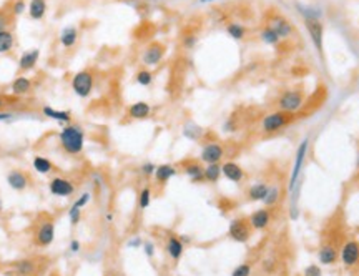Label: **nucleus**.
Wrapping results in <instances>:
<instances>
[{
	"label": "nucleus",
	"instance_id": "obj_1",
	"mask_svg": "<svg viewBox=\"0 0 359 276\" xmlns=\"http://www.w3.org/2000/svg\"><path fill=\"white\" fill-rule=\"evenodd\" d=\"M58 142L68 155H78L85 147V133L77 125H67L58 133Z\"/></svg>",
	"mask_w": 359,
	"mask_h": 276
},
{
	"label": "nucleus",
	"instance_id": "obj_2",
	"mask_svg": "<svg viewBox=\"0 0 359 276\" xmlns=\"http://www.w3.org/2000/svg\"><path fill=\"white\" fill-rule=\"evenodd\" d=\"M94 85H95V78L94 73L90 70H81V72H77L72 78V90L73 94L80 97V99H86V97L92 95L94 91Z\"/></svg>",
	"mask_w": 359,
	"mask_h": 276
},
{
	"label": "nucleus",
	"instance_id": "obj_3",
	"mask_svg": "<svg viewBox=\"0 0 359 276\" xmlns=\"http://www.w3.org/2000/svg\"><path fill=\"white\" fill-rule=\"evenodd\" d=\"M308 148H309V140H303L301 143H299V147L296 150V155H295V165H293V171H291V176H290V192L293 193L295 190L296 183L299 180V176H301V170H303V163L304 160H306V155H308Z\"/></svg>",
	"mask_w": 359,
	"mask_h": 276
},
{
	"label": "nucleus",
	"instance_id": "obj_4",
	"mask_svg": "<svg viewBox=\"0 0 359 276\" xmlns=\"http://www.w3.org/2000/svg\"><path fill=\"white\" fill-rule=\"evenodd\" d=\"M290 122H291L290 113L280 110V112H273L270 113V115H266L263 118V122H261V128H263L264 133H275L278 132V130L285 128Z\"/></svg>",
	"mask_w": 359,
	"mask_h": 276
},
{
	"label": "nucleus",
	"instance_id": "obj_5",
	"mask_svg": "<svg viewBox=\"0 0 359 276\" xmlns=\"http://www.w3.org/2000/svg\"><path fill=\"white\" fill-rule=\"evenodd\" d=\"M304 104V95L301 94L299 90H290V91H285L280 100H278V107L281 112H286V113H295L298 112L299 108L303 107Z\"/></svg>",
	"mask_w": 359,
	"mask_h": 276
},
{
	"label": "nucleus",
	"instance_id": "obj_6",
	"mask_svg": "<svg viewBox=\"0 0 359 276\" xmlns=\"http://www.w3.org/2000/svg\"><path fill=\"white\" fill-rule=\"evenodd\" d=\"M48 192H50L53 197L58 198H68L75 193V185L68 178L63 176H53L50 181H48Z\"/></svg>",
	"mask_w": 359,
	"mask_h": 276
},
{
	"label": "nucleus",
	"instance_id": "obj_7",
	"mask_svg": "<svg viewBox=\"0 0 359 276\" xmlns=\"http://www.w3.org/2000/svg\"><path fill=\"white\" fill-rule=\"evenodd\" d=\"M246 220L236 218L230 223V228H228V235H230L231 240H235L238 243H246L249 240V235H251V228Z\"/></svg>",
	"mask_w": 359,
	"mask_h": 276
},
{
	"label": "nucleus",
	"instance_id": "obj_8",
	"mask_svg": "<svg viewBox=\"0 0 359 276\" xmlns=\"http://www.w3.org/2000/svg\"><path fill=\"white\" fill-rule=\"evenodd\" d=\"M53 240H55V225L53 221H43V223L39 226L37 230V235H35V243L42 248H47L50 246Z\"/></svg>",
	"mask_w": 359,
	"mask_h": 276
},
{
	"label": "nucleus",
	"instance_id": "obj_9",
	"mask_svg": "<svg viewBox=\"0 0 359 276\" xmlns=\"http://www.w3.org/2000/svg\"><path fill=\"white\" fill-rule=\"evenodd\" d=\"M223 155H225V148H223V145L216 143V142H211V143H206L205 147L201 148L200 158H201V161H205L206 165L220 163Z\"/></svg>",
	"mask_w": 359,
	"mask_h": 276
},
{
	"label": "nucleus",
	"instance_id": "obj_10",
	"mask_svg": "<svg viewBox=\"0 0 359 276\" xmlns=\"http://www.w3.org/2000/svg\"><path fill=\"white\" fill-rule=\"evenodd\" d=\"M304 25L318 52H323V24L318 19H304Z\"/></svg>",
	"mask_w": 359,
	"mask_h": 276
},
{
	"label": "nucleus",
	"instance_id": "obj_11",
	"mask_svg": "<svg viewBox=\"0 0 359 276\" xmlns=\"http://www.w3.org/2000/svg\"><path fill=\"white\" fill-rule=\"evenodd\" d=\"M163 55H165V48L160 43H151V45L146 48L141 55V62H143L146 67H156L161 60Z\"/></svg>",
	"mask_w": 359,
	"mask_h": 276
},
{
	"label": "nucleus",
	"instance_id": "obj_12",
	"mask_svg": "<svg viewBox=\"0 0 359 276\" xmlns=\"http://www.w3.org/2000/svg\"><path fill=\"white\" fill-rule=\"evenodd\" d=\"M341 261L344 266H354L359 261V243L357 241H346L341 250Z\"/></svg>",
	"mask_w": 359,
	"mask_h": 276
},
{
	"label": "nucleus",
	"instance_id": "obj_13",
	"mask_svg": "<svg viewBox=\"0 0 359 276\" xmlns=\"http://www.w3.org/2000/svg\"><path fill=\"white\" fill-rule=\"evenodd\" d=\"M7 183L9 187L15 192H24L29 187V175L22 170H12L7 175Z\"/></svg>",
	"mask_w": 359,
	"mask_h": 276
},
{
	"label": "nucleus",
	"instance_id": "obj_14",
	"mask_svg": "<svg viewBox=\"0 0 359 276\" xmlns=\"http://www.w3.org/2000/svg\"><path fill=\"white\" fill-rule=\"evenodd\" d=\"M221 175L233 183H239V181H243L244 171L236 161H225V163L221 165Z\"/></svg>",
	"mask_w": 359,
	"mask_h": 276
},
{
	"label": "nucleus",
	"instance_id": "obj_15",
	"mask_svg": "<svg viewBox=\"0 0 359 276\" xmlns=\"http://www.w3.org/2000/svg\"><path fill=\"white\" fill-rule=\"evenodd\" d=\"M39 57H40L39 48H32V50L24 52L19 58V68L22 70V72H29V70H32L37 65Z\"/></svg>",
	"mask_w": 359,
	"mask_h": 276
},
{
	"label": "nucleus",
	"instance_id": "obj_16",
	"mask_svg": "<svg viewBox=\"0 0 359 276\" xmlns=\"http://www.w3.org/2000/svg\"><path fill=\"white\" fill-rule=\"evenodd\" d=\"M270 221H271V213L270 210L266 208L256 210V212L249 216V225H251L254 230H264L266 226L270 225Z\"/></svg>",
	"mask_w": 359,
	"mask_h": 276
},
{
	"label": "nucleus",
	"instance_id": "obj_17",
	"mask_svg": "<svg viewBox=\"0 0 359 276\" xmlns=\"http://www.w3.org/2000/svg\"><path fill=\"white\" fill-rule=\"evenodd\" d=\"M270 27L280 35V39H286V37H290L293 34L291 24L285 17H281V15H276V17L271 19V25Z\"/></svg>",
	"mask_w": 359,
	"mask_h": 276
},
{
	"label": "nucleus",
	"instance_id": "obj_18",
	"mask_svg": "<svg viewBox=\"0 0 359 276\" xmlns=\"http://www.w3.org/2000/svg\"><path fill=\"white\" fill-rule=\"evenodd\" d=\"M42 113L47 118H52V120L60 122L62 125H63V123H65V125H68V123L72 122V113L67 112V110H57V108L45 105V107L42 108Z\"/></svg>",
	"mask_w": 359,
	"mask_h": 276
},
{
	"label": "nucleus",
	"instance_id": "obj_19",
	"mask_svg": "<svg viewBox=\"0 0 359 276\" xmlns=\"http://www.w3.org/2000/svg\"><path fill=\"white\" fill-rule=\"evenodd\" d=\"M183 248H185V243L182 241V238H178L175 235H171L168 238L166 241V253L170 255V258L173 261H178L180 258L183 255Z\"/></svg>",
	"mask_w": 359,
	"mask_h": 276
},
{
	"label": "nucleus",
	"instance_id": "obj_20",
	"mask_svg": "<svg viewBox=\"0 0 359 276\" xmlns=\"http://www.w3.org/2000/svg\"><path fill=\"white\" fill-rule=\"evenodd\" d=\"M77 39H78V29L73 25L65 27L60 32V45L63 48H72L77 43Z\"/></svg>",
	"mask_w": 359,
	"mask_h": 276
},
{
	"label": "nucleus",
	"instance_id": "obj_21",
	"mask_svg": "<svg viewBox=\"0 0 359 276\" xmlns=\"http://www.w3.org/2000/svg\"><path fill=\"white\" fill-rule=\"evenodd\" d=\"M176 168L173 165L170 163H163V165H158L156 166V170H155V180L160 183V185H163V183H166V181H170L173 176H176Z\"/></svg>",
	"mask_w": 359,
	"mask_h": 276
},
{
	"label": "nucleus",
	"instance_id": "obj_22",
	"mask_svg": "<svg viewBox=\"0 0 359 276\" xmlns=\"http://www.w3.org/2000/svg\"><path fill=\"white\" fill-rule=\"evenodd\" d=\"M185 175H187L193 183H200L205 180V168L197 161H190L185 166Z\"/></svg>",
	"mask_w": 359,
	"mask_h": 276
},
{
	"label": "nucleus",
	"instance_id": "obj_23",
	"mask_svg": "<svg viewBox=\"0 0 359 276\" xmlns=\"http://www.w3.org/2000/svg\"><path fill=\"white\" fill-rule=\"evenodd\" d=\"M151 113V107L146 104V102H137V104L130 105L128 108V115L135 118V120H143Z\"/></svg>",
	"mask_w": 359,
	"mask_h": 276
},
{
	"label": "nucleus",
	"instance_id": "obj_24",
	"mask_svg": "<svg viewBox=\"0 0 359 276\" xmlns=\"http://www.w3.org/2000/svg\"><path fill=\"white\" fill-rule=\"evenodd\" d=\"M47 14V0H30L29 15L32 20H42Z\"/></svg>",
	"mask_w": 359,
	"mask_h": 276
},
{
	"label": "nucleus",
	"instance_id": "obj_25",
	"mask_svg": "<svg viewBox=\"0 0 359 276\" xmlns=\"http://www.w3.org/2000/svg\"><path fill=\"white\" fill-rule=\"evenodd\" d=\"M318 259L321 261V264H326V266H329V264H333L336 259H338V251H336L334 246L324 245V246H321V250L318 253Z\"/></svg>",
	"mask_w": 359,
	"mask_h": 276
},
{
	"label": "nucleus",
	"instance_id": "obj_26",
	"mask_svg": "<svg viewBox=\"0 0 359 276\" xmlns=\"http://www.w3.org/2000/svg\"><path fill=\"white\" fill-rule=\"evenodd\" d=\"M32 88V80L27 78V77H17L10 85V90H12L14 95H27Z\"/></svg>",
	"mask_w": 359,
	"mask_h": 276
},
{
	"label": "nucleus",
	"instance_id": "obj_27",
	"mask_svg": "<svg viewBox=\"0 0 359 276\" xmlns=\"http://www.w3.org/2000/svg\"><path fill=\"white\" fill-rule=\"evenodd\" d=\"M268 190H270V187L266 185V183H254L253 187H249L248 198L251 200V202H263Z\"/></svg>",
	"mask_w": 359,
	"mask_h": 276
},
{
	"label": "nucleus",
	"instance_id": "obj_28",
	"mask_svg": "<svg viewBox=\"0 0 359 276\" xmlns=\"http://www.w3.org/2000/svg\"><path fill=\"white\" fill-rule=\"evenodd\" d=\"M32 165H34V170L40 173V175H48L50 171H53V163L48 158H45V156L37 155L34 161H32Z\"/></svg>",
	"mask_w": 359,
	"mask_h": 276
},
{
	"label": "nucleus",
	"instance_id": "obj_29",
	"mask_svg": "<svg viewBox=\"0 0 359 276\" xmlns=\"http://www.w3.org/2000/svg\"><path fill=\"white\" fill-rule=\"evenodd\" d=\"M14 271L19 276H30L35 273V263L32 259H20L14 264Z\"/></svg>",
	"mask_w": 359,
	"mask_h": 276
},
{
	"label": "nucleus",
	"instance_id": "obj_30",
	"mask_svg": "<svg viewBox=\"0 0 359 276\" xmlns=\"http://www.w3.org/2000/svg\"><path fill=\"white\" fill-rule=\"evenodd\" d=\"M15 45V37L9 29L0 32V53H9Z\"/></svg>",
	"mask_w": 359,
	"mask_h": 276
},
{
	"label": "nucleus",
	"instance_id": "obj_31",
	"mask_svg": "<svg viewBox=\"0 0 359 276\" xmlns=\"http://www.w3.org/2000/svg\"><path fill=\"white\" fill-rule=\"evenodd\" d=\"M221 176V165L220 163H210L205 168V181L216 183Z\"/></svg>",
	"mask_w": 359,
	"mask_h": 276
},
{
	"label": "nucleus",
	"instance_id": "obj_32",
	"mask_svg": "<svg viewBox=\"0 0 359 276\" xmlns=\"http://www.w3.org/2000/svg\"><path fill=\"white\" fill-rule=\"evenodd\" d=\"M226 32H228V35H230L231 39H235V40H243L244 35H246V29H244L241 24H238V22H231V24H228Z\"/></svg>",
	"mask_w": 359,
	"mask_h": 276
},
{
	"label": "nucleus",
	"instance_id": "obj_33",
	"mask_svg": "<svg viewBox=\"0 0 359 276\" xmlns=\"http://www.w3.org/2000/svg\"><path fill=\"white\" fill-rule=\"evenodd\" d=\"M261 40L264 43H268V45H276V43H280L281 39L271 27H264V29L261 30Z\"/></svg>",
	"mask_w": 359,
	"mask_h": 276
},
{
	"label": "nucleus",
	"instance_id": "obj_34",
	"mask_svg": "<svg viewBox=\"0 0 359 276\" xmlns=\"http://www.w3.org/2000/svg\"><path fill=\"white\" fill-rule=\"evenodd\" d=\"M135 80H137V83L141 85V86H148L153 83V73L150 72V70H140V72L137 73V77H135Z\"/></svg>",
	"mask_w": 359,
	"mask_h": 276
},
{
	"label": "nucleus",
	"instance_id": "obj_35",
	"mask_svg": "<svg viewBox=\"0 0 359 276\" xmlns=\"http://www.w3.org/2000/svg\"><path fill=\"white\" fill-rule=\"evenodd\" d=\"M151 203V188L150 187H145L143 190L140 192V197H138V207L140 210H146L150 207Z\"/></svg>",
	"mask_w": 359,
	"mask_h": 276
},
{
	"label": "nucleus",
	"instance_id": "obj_36",
	"mask_svg": "<svg viewBox=\"0 0 359 276\" xmlns=\"http://www.w3.org/2000/svg\"><path fill=\"white\" fill-rule=\"evenodd\" d=\"M278 198H280V188L271 187L268 190V193H266L263 203L266 205V207H273V205H276V202H278Z\"/></svg>",
	"mask_w": 359,
	"mask_h": 276
},
{
	"label": "nucleus",
	"instance_id": "obj_37",
	"mask_svg": "<svg viewBox=\"0 0 359 276\" xmlns=\"http://www.w3.org/2000/svg\"><path fill=\"white\" fill-rule=\"evenodd\" d=\"M183 135L190 140H198L200 135H201V128L197 127V125H193V123H187L185 128H183Z\"/></svg>",
	"mask_w": 359,
	"mask_h": 276
},
{
	"label": "nucleus",
	"instance_id": "obj_38",
	"mask_svg": "<svg viewBox=\"0 0 359 276\" xmlns=\"http://www.w3.org/2000/svg\"><path fill=\"white\" fill-rule=\"evenodd\" d=\"M80 216H81V208H78V207H75V205H72V207H70V210H68V220H70V225H72V226L78 225Z\"/></svg>",
	"mask_w": 359,
	"mask_h": 276
},
{
	"label": "nucleus",
	"instance_id": "obj_39",
	"mask_svg": "<svg viewBox=\"0 0 359 276\" xmlns=\"http://www.w3.org/2000/svg\"><path fill=\"white\" fill-rule=\"evenodd\" d=\"M249 274H251V266H249L248 263L238 264L231 273V276H249Z\"/></svg>",
	"mask_w": 359,
	"mask_h": 276
},
{
	"label": "nucleus",
	"instance_id": "obj_40",
	"mask_svg": "<svg viewBox=\"0 0 359 276\" xmlns=\"http://www.w3.org/2000/svg\"><path fill=\"white\" fill-rule=\"evenodd\" d=\"M90 200H92V195L88 192H83L77 200H75L73 205H75V207H78V208H83V207H86V205L90 203Z\"/></svg>",
	"mask_w": 359,
	"mask_h": 276
},
{
	"label": "nucleus",
	"instance_id": "obj_41",
	"mask_svg": "<svg viewBox=\"0 0 359 276\" xmlns=\"http://www.w3.org/2000/svg\"><path fill=\"white\" fill-rule=\"evenodd\" d=\"M25 9H27L25 0H15V2L12 4V14L14 15H22L25 12Z\"/></svg>",
	"mask_w": 359,
	"mask_h": 276
},
{
	"label": "nucleus",
	"instance_id": "obj_42",
	"mask_svg": "<svg viewBox=\"0 0 359 276\" xmlns=\"http://www.w3.org/2000/svg\"><path fill=\"white\" fill-rule=\"evenodd\" d=\"M155 170H156V165H153L151 161H146V163L141 165V173H143L145 176L155 175Z\"/></svg>",
	"mask_w": 359,
	"mask_h": 276
},
{
	"label": "nucleus",
	"instance_id": "obj_43",
	"mask_svg": "<svg viewBox=\"0 0 359 276\" xmlns=\"http://www.w3.org/2000/svg\"><path fill=\"white\" fill-rule=\"evenodd\" d=\"M197 42H198V39H197V35H185V39H183V45H185V48H193L195 45H197Z\"/></svg>",
	"mask_w": 359,
	"mask_h": 276
},
{
	"label": "nucleus",
	"instance_id": "obj_44",
	"mask_svg": "<svg viewBox=\"0 0 359 276\" xmlns=\"http://www.w3.org/2000/svg\"><path fill=\"white\" fill-rule=\"evenodd\" d=\"M304 276H323L321 273V268L316 266V264H311V266H308L304 269Z\"/></svg>",
	"mask_w": 359,
	"mask_h": 276
},
{
	"label": "nucleus",
	"instance_id": "obj_45",
	"mask_svg": "<svg viewBox=\"0 0 359 276\" xmlns=\"http://www.w3.org/2000/svg\"><path fill=\"white\" fill-rule=\"evenodd\" d=\"M7 27H9V15L4 10H0V32L7 30Z\"/></svg>",
	"mask_w": 359,
	"mask_h": 276
},
{
	"label": "nucleus",
	"instance_id": "obj_46",
	"mask_svg": "<svg viewBox=\"0 0 359 276\" xmlns=\"http://www.w3.org/2000/svg\"><path fill=\"white\" fill-rule=\"evenodd\" d=\"M143 251H145V255L148 256V258H153L155 256V245L153 243H143Z\"/></svg>",
	"mask_w": 359,
	"mask_h": 276
},
{
	"label": "nucleus",
	"instance_id": "obj_47",
	"mask_svg": "<svg viewBox=\"0 0 359 276\" xmlns=\"http://www.w3.org/2000/svg\"><path fill=\"white\" fill-rule=\"evenodd\" d=\"M70 253H73V255H77V253L81 250V245H80V241L78 240H72L70 241Z\"/></svg>",
	"mask_w": 359,
	"mask_h": 276
},
{
	"label": "nucleus",
	"instance_id": "obj_48",
	"mask_svg": "<svg viewBox=\"0 0 359 276\" xmlns=\"http://www.w3.org/2000/svg\"><path fill=\"white\" fill-rule=\"evenodd\" d=\"M9 120H12V113L0 112V122H9Z\"/></svg>",
	"mask_w": 359,
	"mask_h": 276
},
{
	"label": "nucleus",
	"instance_id": "obj_49",
	"mask_svg": "<svg viewBox=\"0 0 359 276\" xmlns=\"http://www.w3.org/2000/svg\"><path fill=\"white\" fill-rule=\"evenodd\" d=\"M140 245H143L140 238H133V240L128 241V246H132V248H137V246H140Z\"/></svg>",
	"mask_w": 359,
	"mask_h": 276
},
{
	"label": "nucleus",
	"instance_id": "obj_50",
	"mask_svg": "<svg viewBox=\"0 0 359 276\" xmlns=\"http://www.w3.org/2000/svg\"><path fill=\"white\" fill-rule=\"evenodd\" d=\"M94 183H95L97 187H102V185H103L102 176H100V175H94Z\"/></svg>",
	"mask_w": 359,
	"mask_h": 276
},
{
	"label": "nucleus",
	"instance_id": "obj_51",
	"mask_svg": "<svg viewBox=\"0 0 359 276\" xmlns=\"http://www.w3.org/2000/svg\"><path fill=\"white\" fill-rule=\"evenodd\" d=\"M105 220H107V221H112V220H113V215H112V213H107Z\"/></svg>",
	"mask_w": 359,
	"mask_h": 276
},
{
	"label": "nucleus",
	"instance_id": "obj_52",
	"mask_svg": "<svg viewBox=\"0 0 359 276\" xmlns=\"http://www.w3.org/2000/svg\"><path fill=\"white\" fill-rule=\"evenodd\" d=\"M211 2H215V0H200V4H211Z\"/></svg>",
	"mask_w": 359,
	"mask_h": 276
},
{
	"label": "nucleus",
	"instance_id": "obj_53",
	"mask_svg": "<svg viewBox=\"0 0 359 276\" xmlns=\"http://www.w3.org/2000/svg\"><path fill=\"white\" fill-rule=\"evenodd\" d=\"M2 107H4V100H2V97H0V110H2Z\"/></svg>",
	"mask_w": 359,
	"mask_h": 276
},
{
	"label": "nucleus",
	"instance_id": "obj_54",
	"mask_svg": "<svg viewBox=\"0 0 359 276\" xmlns=\"http://www.w3.org/2000/svg\"><path fill=\"white\" fill-rule=\"evenodd\" d=\"M4 210V205H2V200H0V212Z\"/></svg>",
	"mask_w": 359,
	"mask_h": 276
},
{
	"label": "nucleus",
	"instance_id": "obj_55",
	"mask_svg": "<svg viewBox=\"0 0 359 276\" xmlns=\"http://www.w3.org/2000/svg\"><path fill=\"white\" fill-rule=\"evenodd\" d=\"M357 166H359V160H357Z\"/></svg>",
	"mask_w": 359,
	"mask_h": 276
}]
</instances>
